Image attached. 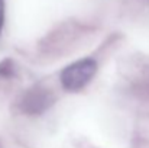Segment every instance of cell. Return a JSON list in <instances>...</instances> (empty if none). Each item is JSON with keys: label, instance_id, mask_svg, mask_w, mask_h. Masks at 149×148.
I'll list each match as a JSON object with an SVG mask.
<instances>
[{"label": "cell", "instance_id": "6da1fadb", "mask_svg": "<svg viewBox=\"0 0 149 148\" xmlns=\"http://www.w3.org/2000/svg\"><path fill=\"white\" fill-rule=\"evenodd\" d=\"M96 71H97V62L93 58H83L67 65L61 71L59 80L65 90L78 92L91 81Z\"/></svg>", "mask_w": 149, "mask_h": 148}, {"label": "cell", "instance_id": "7a4b0ae2", "mask_svg": "<svg viewBox=\"0 0 149 148\" xmlns=\"http://www.w3.org/2000/svg\"><path fill=\"white\" fill-rule=\"evenodd\" d=\"M54 100L55 97L51 93V90L42 86H33L23 93L19 106L22 112L28 115H41L54 103Z\"/></svg>", "mask_w": 149, "mask_h": 148}, {"label": "cell", "instance_id": "3957f363", "mask_svg": "<svg viewBox=\"0 0 149 148\" xmlns=\"http://www.w3.org/2000/svg\"><path fill=\"white\" fill-rule=\"evenodd\" d=\"M15 76V62L10 58H6L0 61V77L10 79Z\"/></svg>", "mask_w": 149, "mask_h": 148}, {"label": "cell", "instance_id": "277c9868", "mask_svg": "<svg viewBox=\"0 0 149 148\" xmlns=\"http://www.w3.org/2000/svg\"><path fill=\"white\" fill-rule=\"evenodd\" d=\"M4 25V0H0V32Z\"/></svg>", "mask_w": 149, "mask_h": 148}]
</instances>
